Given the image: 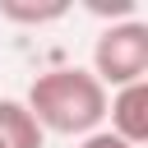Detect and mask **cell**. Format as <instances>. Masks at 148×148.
Returning <instances> with one entry per match:
<instances>
[{
	"mask_svg": "<svg viewBox=\"0 0 148 148\" xmlns=\"http://www.w3.org/2000/svg\"><path fill=\"white\" fill-rule=\"evenodd\" d=\"M106 92L148 79V23L143 18H120L106 23L92 42V69H88Z\"/></svg>",
	"mask_w": 148,
	"mask_h": 148,
	"instance_id": "cell-2",
	"label": "cell"
},
{
	"mask_svg": "<svg viewBox=\"0 0 148 148\" xmlns=\"http://www.w3.org/2000/svg\"><path fill=\"white\" fill-rule=\"evenodd\" d=\"M106 120L116 139H125L130 148H143L148 143V79L106 92Z\"/></svg>",
	"mask_w": 148,
	"mask_h": 148,
	"instance_id": "cell-3",
	"label": "cell"
},
{
	"mask_svg": "<svg viewBox=\"0 0 148 148\" xmlns=\"http://www.w3.org/2000/svg\"><path fill=\"white\" fill-rule=\"evenodd\" d=\"M69 5L65 0H46V5H32V0H0V18L9 23H56L65 18Z\"/></svg>",
	"mask_w": 148,
	"mask_h": 148,
	"instance_id": "cell-5",
	"label": "cell"
},
{
	"mask_svg": "<svg viewBox=\"0 0 148 148\" xmlns=\"http://www.w3.org/2000/svg\"><path fill=\"white\" fill-rule=\"evenodd\" d=\"M23 106L32 111L42 134L83 139V134L102 130V120H106V88L79 65H56V69L32 79Z\"/></svg>",
	"mask_w": 148,
	"mask_h": 148,
	"instance_id": "cell-1",
	"label": "cell"
},
{
	"mask_svg": "<svg viewBox=\"0 0 148 148\" xmlns=\"http://www.w3.org/2000/svg\"><path fill=\"white\" fill-rule=\"evenodd\" d=\"M79 148H130L125 139H116L111 130H92V134H83L79 139Z\"/></svg>",
	"mask_w": 148,
	"mask_h": 148,
	"instance_id": "cell-6",
	"label": "cell"
},
{
	"mask_svg": "<svg viewBox=\"0 0 148 148\" xmlns=\"http://www.w3.org/2000/svg\"><path fill=\"white\" fill-rule=\"evenodd\" d=\"M46 134L23 106V97H0V148H42Z\"/></svg>",
	"mask_w": 148,
	"mask_h": 148,
	"instance_id": "cell-4",
	"label": "cell"
}]
</instances>
